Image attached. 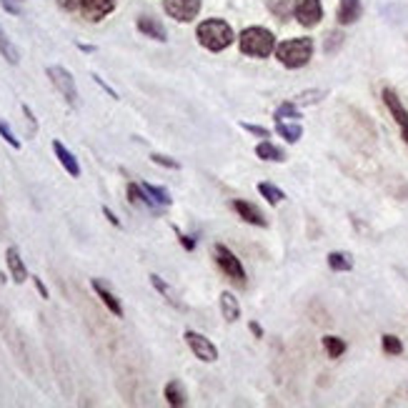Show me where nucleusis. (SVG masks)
I'll use <instances>...</instances> for the list:
<instances>
[{
	"mask_svg": "<svg viewBox=\"0 0 408 408\" xmlns=\"http://www.w3.org/2000/svg\"><path fill=\"white\" fill-rule=\"evenodd\" d=\"M48 78L58 88V93L66 98L68 106H78V86H75V78H73V73L66 71L63 66H50L48 68Z\"/></svg>",
	"mask_w": 408,
	"mask_h": 408,
	"instance_id": "20e7f679",
	"label": "nucleus"
},
{
	"mask_svg": "<svg viewBox=\"0 0 408 408\" xmlns=\"http://www.w3.org/2000/svg\"><path fill=\"white\" fill-rule=\"evenodd\" d=\"M93 80H95V83H98V86H100V88H103V91H106V93H108V95H111V98H118V93L113 91V88H111V86H106V83H103V78H100V75H93Z\"/></svg>",
	"mask_w": 408,
	"mask_h": 408,
	"instance_id": "4c0bfd02",
	"label": "nucleus"
},
{
	"mask_svg": "<svg viewBox=\"0 0 408 408\" xmlns=\"http://www.w3.org/2000/svg\"><path fill=\"white\" fill-rule=\"evenodd\" d=\"M328 268L336 273H349V270H353V256L343 253V250H333V253H328Z\"/></svg>",
	"mask_w": 408,
	"mask_h": 408,
	"instance_id": "412c9836",
	"label": "nucleus"
},
{
	"mask_svg": "<svg viewBox=\"0 0 408 408\" xmlns=\"http://www.w3.org/2000/svg\"><path fill=\"white\" fill-rule=\"evenodd\" d=\"M103 216H106L108 221H111V223L115 225V228H120V221H118V216H115V213H113L111 208H108V205H103Z\"/></svg>",
	"mask_w": 408,
	"mask_h": 408,
	"instance_id": "ea45409f",
	"label": "nucleus"
},
{
	"mask_svg": "<svg viewBox=\"0 0 408 408\" xmlns=\"http://www.w3.org/2000/svg\"><path fill=\"white\" fill-rule=\"evenodd\" d=\"M258 193H261V196H263L270 205H278V203H284L286 201V193L273 183H261L258 185Z\"/></svg>",
	"mask_w": 408,
	"mask_h": 408,
	"instance_id": "a878e982",
	"label": "nucleus"
},
{
	"mask_svg": "<svg viewBox=\"0 0 408 408\" xmlns=\"http://www.w3.org/2000/svg\"><path fill=\"white\" fill-rule=\"evenodd\" d=\"M293 13H296L298 23H301L303 28H313V26L321 23L323 6H321V0H296Z\"/></svg>",
	"mask_w": 408,
	"mask_h": 408,
	"instance_id": "1a4fd4ad",
	"label": "nucleus"
},
{
	"mask_svg": "<svg viewBox=\"0 0 408 408\" xmlns=\"http://www.w3.org/2000/svg\"><path fill=\"white\" fill-rule=\"evenodd\" d=\"M213 258H216L218 268L223 270L225 276L238 281V284H245V268L243 263L238 261V256L233 253L231 248H225L223 243H216L213 245Z\"/></svg>",
	"mask_w": 408,
	"mask_h": 408,
	"instance_id": "39448f33",
	"label": "nucleus"
},
{
	"mask_svg": "<svg viewBox=\"0 0 408 408\" xmlns=\"http://www.w3.org/2000/svg\"><path fill=\"white\" fill-rule=\"evenodd\" d=\"M128 201H131L133 205L148 208V211H153V213H163V208H160V205L143 191V185L140 183H128Z\"/></svg>",
	"mask_w": 408,
	"mask_h": 408,
	"instance_id": "ddd939ff",
	"label": "nucleus"
},
{
	"mask_svg": "<svg viewBox=\"0 0 408 408\" xmlns=\"http://www.w3.org/2000/svg\"><path fill=\"white\" fill-rule=\"evenodd\" d=\"M238 46L245 55H253V58H268L273 50H276V35L270 33L268 28L253 26L245 28L241 38H238Z\"/></svg>",
	"mask_w": 408,
	"mask_h": 408,
	"instance_id": "f03ea898",
	"label": "nucleus"
},
{
	"mask_svg": "<svg viewBox=\"0 0 408 408\" xmlns=\"http://www.w3.org/2000/svg\"><path fill=\"white\" fill-rule=\"evenodd\" d=\"M241 128H243L245 133H250V136H258V138H268V136H270V133H268V128H263V125L241 123Z\"/></svg>",
	"mask_w": 408,
	"mask_h": 408,
	"instance_id": "473e14b6",
	"label": "nucleus"
},
{
	"mask_svg": "<svg viewBox=\"0 0 408 408\" xmlns=\"http://www.w3.org/2000/svg\"><path fill=\"white\" fill-rule=\"evenodd\" d=\"M91 286H93V290L98 293L100 301H103V306H106V308L111 310L113 316H115V318H123V306H120V301L115 298V293H113V290H108L106 286L100 284L98 278H95V281H91Z\"/></svg>",
	"mask_w": 408,
	"mask_h": 408,
	"instance_id": "4468645a",
	"label": "nucleus"
},
{
	"mask_svg": "<svg viewBox=\"0 0 408 408\" xmlns=\"http://www.w3.org/2000/svg\"><path fill=\"white\" fill-rule=\"evenodd\" d=\"M196 38L198 43L205 48V50H213V53H218V50H225V48L233 43V28L225 23V20H203L201 26H198L196 30Z\"/></svg>",
	"mask_w": 408,
	"mask_h": 408,
	"instance_id": "f257e3e1",
	"label": "nucleus"
},
{
	"mask_svg": "<svg viewBox=\"0 0 408 408\" xmlns=\"http://www.w3.org/2000/svg\"><path fill=\"white\" fill-rule=\"evenodd\" d=\"M151 286H153V288H156V290H158V293L165 298V301H168V303H173V306H176V308L185 310V303L180 301V298H178V293H176V290H173L171 286L165 284V281L158 276V273H151Z\"/></svg>",
	"mask_w": 408,
	"mask_h": 408,
	"instance_id": "a211bd4d",
	"label": "nucleus"
},
{
	"mask_svg": "<svg viewBox=\"0 0 408 408\" xmlns=\"http://www.w3.org/2000/svg\"><path fill=\"white\" fill-rule=\"evenodd\" d=\"M6 263H8V270H10V276H13L15 284H26V281H28V268H26V263H23L20 250L15 248V245H10V248L6 250Z\"/></svg>",
	"mask_w": 408,
	"mask_h": 408,
	"instance_id": "9b49d317",
	"label": "nucleus"
},
{
	"mask_svg": "<svg viewBox=\"0 0 408 408\" xmlns=\"http://www.w3.org/2000/svg\"><path fill=\"white\" fill-rule=\"evenodd\" d=\"M23 113H26V118H28V123H30V131H38V123H35V115H33V111L28 106H23Z\"/></svg>",
	"mask_w": 408,
	"mask_h": 408,
	"instance_id": "58836bf2",
	"label": "nucleus"
},
{
	"mask_svg": "<svg viewBox=\"0 0 408 408\" xmlns=\"http://www.w3.org/2000/svg\"><path fill=\"white\" fill-rule=\"evenodd\" d=\"M53 153H55V158L60 160V165H63V168H66V171L71 173L73 178H80L78 158H75V156H73V153L68 151V148L60 143V140H53Z\"/></svg>",
	"mask_w": 408,
	"mask_h": 408,
	"instance_id": "2eb2a0df",
	"label": "nucleus"
},
{
	"mask_svg": "<svg viewBox=\"0 0 408 408\" xmlns=\"http://www.w3.org/2000/svg\"><path fill=\"white\" fill-rule=\"evenodd\" d=\"M58 6L63 10H75V8H80V0H58Z\"/></svg>",
	"mask_w": 408,
	"mask_h": 408,
	"instance_id": "a19ab883",
	"label": "nucleus"
},
{
	"mask_svg": "<svg viewBox=\"0 0 408 408\" xmlns=\"http://www.w3.org/2000/svg\"><path fill=\"white\" fill-rule=\"evenodd\" d=\"M163 393H165V401H168V406H176V408L185 406V393H183V389H180V383H178V381L168 383Z\"/></svg>",
	"mask_w": 408,
	"mask_h": 408,
	"instance_id": "393cba45",
	"label": "nucleus"
},
{
	"mask_svg": "<svg viewBox=\"0 0 408 408\" xmlns=\"http://www.w3.org/2000/svg\"><path fill=\"white\" fill-rule=\"evenodd\" d=\"M185 343H188V349L193 351V355H196L198 361L203 363H213L218 358V349L216 343L211 341V338H205L203 333H198V331H185Z\"/></svg>",
	"mask_w": 408,
	"mask_h": 408,
	"instance_id": "423d86ee",
	"label": "nucleus"
},
{
	"mask_svg": "<svg viewBox=\"0 0 408 408\" xmlns=\"http://www.w3.org/2000/svg\"><path fill=\"white\" fill-rule=\"evenodd\" d=\"M138 30L143 35H148V38L160 40V43H165V40H168L163 23H160V20H156V18H151V15H140V18H138Z\"/></svg>",
	"mask_w": 408,
	"mask_h": 408,
	"instance_id": "dca6fc26",
	"label": "nucleus"
},
{
	"mask_svg": "<svg viewBox=\"0 0 408 408\" xmlns=\"http://www.w3.org/2000/svg\"><path fill=\"white\" fill-rule=\"evenodd\" d=\"M151 160L156 165H160V168H168V171H178V168H180L178 160L168 158V156H163V153H151Z\"/></svg>",
	"mask_w": 408,
	"mask_h": 408,
	"instance_id": "7c9ffc66",
	"label": "nucleus"
},
{
	"mask_svg": "<svg viewBox=\"0 0 408 408\" xmlns=\"http://www.w3.org/2000/svg\"><path fill=\"white\" fill-rule=\"evenodd\" d=\"M173 231H176V236L180 238V245H183L185 250H193V248H196V241H193L191 236H185V233H180V231L176 228V225H173Z\"/></svg>",
	"mask_w": 408,
	"mask_h": 408,
	"instance_id": "f704fd0d",
	"label": "nucleus"
},
{
	"mask_svg": "<svg viewBox=\"0 0 408 408\" xmlns=\"http://www.w3.org/2000/svg\"><path fill=\"white\" fill-rule=\"evenodd\" d=\"M326 95H328V91H321V88H316V91H303L293 98V103L296 106H313V103H321Z\"/></svg>",
	"mask_w": 408,
	"mask_h": 408,
	"instance_id": "cd10ccee",
	"label": "nucleus"
},
{
	"mask_svg": "<svg viewBox=\"0 0 408 408\" xmlns=\"http://www.w3.org/2000/svg\"><path fill=\"white\" fill-rule=\"evenodd\" d=\"M80 8H83V15L93 23L103 20L108 13H113L115 8V0H80Z\"/></svg>",
	"mask_w": 408,
	"mask_h": 408,
	"instance_id": "9d476101",
	"label": "nucleus"
},
{
	"mask_svg": "<svg viewBox=\"0 0 408 408\" xmlns=\"http://www.w3.org/2000/svg\"><path fill=\"white\" fill-rule=\"evenodd\" d=\"M33 284H35V288H38L40 298H43V301H48V288H46V284H43V281H40L38 276H33Z\"/></svg>",
	"mask_w": 408,
	"mask_h": 408,
	"instance_id": "e433bc0d",
	"label": "nucleus"
},
{
	"mask_svg": "<svg viewBox=\"0 0 408 408\" xmlns=\"http://www.w3.org/2000/svg\"><path fill=\"white\" fill-rule=\"evenodd\" d=\"M336 18L341 26H351L361 18V0H341L336 10Z\"/></svg>",
	"mask_w": 408,
	"mask_h": 408,
	"instance_id": "f3484780",
	"label": "nucleus"
},
{
	"mask_svg": "<svg viewBox=\"0 0 408 408\" xmlns=\"http://www.w3.org/2000/svg\"><path fill=\"white\" fill-rule=\"evenodd\" d=\"M256 156L261 160H273V163H284L286 160V153L278 148V145H273L270 140H261V143L256 145Z\"/></svg>",
	"mask_w": 408,
	"mask_h": 408,
	"instance_id": "aec40b11",
	"label": "nucleus"
},
{
	"mask_svg": "<svg viewBox=\"0 0 408 408\" xmlns=\"http://www.w3.org/2000/svg\"><path fill=\"white\" fill-rule=\"evenodd\" d=\"M273 118L278 120H296L301 118V113H298V106L296 103H284V106H278V111L273 113Z\"/></svg>",
	"mask_w": 408,
	"mask_h": 408,
	"instance_id": "c756f323",
	"label": "nucleus"
},
{
	"mask_svg": "<svg viewBox=\"0 0 408 408\" xmlns=\"http://www.w3.org/2000/svg\"><path fill=\"white\" fill-rule=\"evenodd\" d=\"M0 55H3V58H6L8 63H10V66H18V63H20L18 48L13 46V40L8 38L3 28H0Z\"/></svg>",
	"mask_w": 408,
	"mask_h": 408,
	"instance_id": "5701e85b",
	"label": "nucleus"
},
{
	"mask_svg": "<svg viewBox=\"0 0 408 408\" xmlns=\"http://www.w3.org/2000/svg\"><path fill=\"white\" fill-rule=\"evenodd\" d=\"M163 8L178 23H191L201 13V0H163Z\"/></svg>",
	"mask_w": 408,
	"mask_h": 408,
	"instance_id": "0eeeda50",
	"label": "nucleus"
},
{
	"mask_svg": "<svg viewBox=\"0 0 408 408\" xmlns=\"http://www.w3.org/2000/svg\"><path fill=\"white\" fill-rule=\"evenodd\" d=\"M268 8L273 10V13H278V15H288L290 10H293V3L290 0H268Z\"/></svg>",
	"mask_w": 408,
	"mask_h": 408,
	"instance_id": "2f4dec72",
	"label": "nucleus"
},
{
	"mask_svg": "<svg viewBox=\"0 0 408 408\" xmlns=\"http://www.w3.org/2000/svg\"><path fill=\"white\" fill-rule=\"evenodd\" d=\"M248 328H250V333H253V336L263 338V328H261V326H258L256 321H250V323H248Z\"/></svg>",
	"mask_w": 408,
	"mask_h": 408,
	"instance_id": "79ce46f5",
	"label": "nucleus"
},
{
	"mask_svg": "<svg viewBox=\"0 0 408 408\" xmlns=\"http://www.w3.org/2000/svg\"><path fill=\"white\" fill-rule=\"evenodd\" d=\"M143 185V191L148 193V196L156 201V203L160 205V208H165V205H171L173 203V198H171V193L165 191V188H158V185H151V183H140Z\"/></svg>",
	"mask_w": 408,
	"mask_h": 408,
	"instance_id": "bb28decb",
	"label": "nucleus"
},
{
	"mask_svg": "<svg viewBox=\"0 0 408 408\" xmlns=\"http://www.w3.org/2000/svg\"><path fill=\"white\" fill-rule=\"evenodd\" d=\"M0 6H3V10H8L10 15H20V6L15 3V0H0Z\"/></svg>",
	"mask_w": 408,
	"mask_h": 408,
	"instance_id": "c9c22d12",
	"label": "nucleus"
},
{
	"mask_svg": "<svg viewBox=\"0 0 408 408\" xmlns=\"http://www.w3.org/2000/svg\"><path fill=\"white\" fill-rule=\"evenodd\" d=\"M383 103H386L389 113L393 115L396 125L401 128V138L408 143V111H406V106H403L401 98H398L396 91H391V88H383Z\"/></svg>",
	"mask_w": 408,
	"mask_h": 408,
	"instance_id": "6e6552de",
	"label": "nucleus"
},
{
	"mask_svg": "<svg viewBox=\"0 0 408 408\" xmlns=\"http://www.w3.org/2000/svg\"><path fill=\"white\" fill-rule=\"evenodd\" d=\"M276 133L286 140V143H298L301 136H303V128L298 123H286V120H278Z\"/></svg>",
	"mask_w": 408,
	"mask_h": 408,
	"instance_id": "4be33fe9",
	"label": "nucleus"
},
{
	"mask_svg": "<svg viewBox=\"0 0 408 408\" xmlns=\"http://www.w3.org/2000/svg\"><path fill=\"white\" fill-rule=\"evenodd\" d=\"M381 346H383V353L386 355H401L403 353L401 338L393 336V333H386V336L381 338Z\"/></svg>",
	"mask_w": 408,
	"mask_h": 408,
	"instance_id": "c85d7f7f",
	"label": "nucleus"
},
{
	"mask_svg": "<svg viewBox=\"0 0 408 408\" xmlns=\"http://www.w3.org/2000/svg\"><path fill=\"white\" fill-rule=\"evenodd\" d=\"M233 211L238 213V216L243 218L245 223H253V225H261V228H266L268 225V221L263 218V213L258 211L256 205L253 203H248V201H233Z\"/></svg>",
	"mask_w": 408,
	"mask_h": 408,
	"instance_id": "f8f14e48",
	"label": "nucleus"
},
{
	"mask_svg": "<svg viewBox=\"0 0 408 408\" xmlns=\"http://www.w3.org/2000/svg\"><path fill=\"white\" fill-rule=\"evenodd\" d=\"M276 58L281 60L286 68H303L313 58V40L310 38L284 40L281 46H276Z\"/></svg>",
	"mask_w": 408,
	"mask_h": 408,
	"instance_id": "7ed1b4c3",
	"label": "nucleus"
},
{
	"mask_svg": "<svg viewBox=\"0 0 408 408\" xmlns=\"http://www.w3.org/2000/svg\"><path fill=\"white\" fill-rule=\"evenodd\" d=\"M221 310H223V318L228 323H236L241 318V303H238V298L233 296L231 290L221 293Z\"/></svg>",
	"mask_w": 408,
	"mask_h": 408,
	"instance_id": "6ab92c4d",
	"label": "nucleus"
},
{
	"mask_svg": "<svg viewBox=\"0 0 408 408\" xmlns=\"http://www.w3.org/2000/svg\"><path fill=\"white\" fill-rule=\"evenodd\" d=\"M346 341L338 336H323V351L328 353V358H341L343 353H346Z\"/></svg>",
	"mask_w": 408,
	"mask_h": 408,
	"instance_id": "b1692460",
	"label": "nucleus"
},
{
	"mask_svg": "<svg viewBox=\"0 0 408 408\" xmlns=\"http://www.w3.org/2000/svg\"><path fill=\"white\" fill-rule=\"evenodd\" d=\"M0 136H3V140H6V143H10V145H13L15 151H18V148H20V140L15 138V136H13V131H10V128H8V125L3 123V120H0Z\"/></svg>",
	"mask_w": 408,
	"mask_h": 408,
	"instance_id": "72a5a7b5",
	"label": "nucleus"
}]
</instances>
